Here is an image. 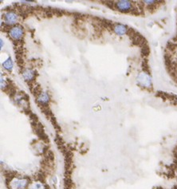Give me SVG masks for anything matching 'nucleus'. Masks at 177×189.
I'll use <instances>...</instances> for the list:
<instances>
[{"label": "nucleus", "instance_id": "nucleus-1", "mask_svg": "<svg viewBox=\"0 0 177 189\" xmlns=\"http://www.w3.org/2000/svg\"><path fill=\"white\" fill-rule=\"evenodd\" d=\"M28 184V181L26 179L15 178L11 182V188L12 189H25Z\"/></svg>", "mask_w": 177, "mask_h": 189}, {"label": "nucleus", "instance_id": "nucleus-2", "mask_svg": "<svg viewBox=\"0 0 177 189\" xmlns=\"http://www.w3.org/2000/svg\"><path fill=\"white\" fill-rule=\"evenodd\" d=\"M137 82H138V84L140 85L141 86H144V87H150L152 85L151 78L145 73H140L138 75Z\"/></svg>", "mask_w": 177, "mask_h": 189}, {"label": "nucleus", "instance_id": "nucleus-3", "mask_svg": "<svg viewBox=\"0 0 177 189\" xmlns=\"http://www.w3.org/2000/svg\"><path fill=\"white\" fill-rule=\"evenodd\" d=\"M10 36L15 40H19L23 35V29L21 26H15L10 30Z\"/></svg>", "mask_w": 177, "mask_h": 189}, {"label": "nucleus", "instance_id": "nucleus-4", "mask_svg": "<svg viewBox=\"0 0 177 189\" xmlns=\"http://www.w3.org/2000/svg\"><path fill=\"white\" fill-rule=\"evenodd\" d=\"M116 7L121 11L127 12L130 11L132 8V3L130 1H127V0L118 1V2H116Z\"/></svg>", "mask_w": 177, "mask_h": 189}, {"label": "nucleus", "instance_id": "nucleus-5", "mask_svg": "<svg viewBox=\"0 0 177 189\" xmlns=\"http://www.w3.org/2000/svg\"><path fill=\"white\" fill-rule=\"evenodd\" d=\"M4 21L8 24H14L18 21V15L14 12H7L4 15Z\"/></svg>", "mask_w": 177, "mask_h": 189}, {"label": "nucleus", "instance_id": "nucleus-6", "mask_svg": "<svg viewBox=\"0 0 177 189\" xmlns=\"http://www.w3.org/2000/svg\"><path fill=\"white\" fill-rule=\"evenodd\" d=\"M114 32L118 35H124L127 32V28L122 24H117L114 26Z\"/></svg>", "mask_w": 177, "mask_h": 189}, {"label": "nucleus", "instance_id": "nucleus-7", "mask_svg": "<svg viewBox=\"0 0 177 189\" xmlns=\"http://www.w3.org/2000/svg\"><path fill=\"white\" fill-rule=\"evenodd\" d=\"M23 77L27 81H31L35 78V72L32 70L26 69L23 71Z\"/></svg>", "mask_w": 177, "mask_h": 189}, {"label": "nucleus", "instance_id": "nucleus-8", "mask_svg": "<svg viewBox=\"0 0 177 189\" xmlns=\"http://www.w3.org/2000/svg\"><path fill=\"white\" fill-rule=\"evenodd\" d=\"M38 102H39V103H41V104L46 105V104H47V103H48V102H49V95H48V94H47V93H41L40 96L38 97Z\"/></svg>", "mask_w": 177, "mask_h": 189}, {"label": "nucleus", "instance_id": "nucleus-9", "mask_svg": "<svg viewBox=\"0 0 177 189\" xmlns=\"http://www.w3.org/2000/svg\"><path fill=\"white\" fill-rule=\"evenodd\" d=\"M3 66L4 67V69H6L8 71H11L13 69V61H12L11 58H8V59H6V61L3 63Z\"/></svg>", "mask_w": 177, "mask_h": 189}, {"label": "nucleus", "instance_id": "nucleus-10", "mask_svg": "<svg viewBox=\"0 0 177 189\" xmlns=\"http://www.w3.org/2000/svg\"><path fill=\"white\" fill-rule=\"evenodd\" d=\"M30 189H46V188L44 187L42 183H35L33 184L32 186L30 187Z\"/></svg>", "mask_w": 177, "mask_h": 189}, {"label": "nucleus", "instance_id": "nucleus-11", "mask_svg": "<svg viewBox=\"0 0 177 189\" xmlns=\"http://www.w3.org/2000/svg\"><path fill=\"white\" fill-rule=\"evenodd\" d=\"M144 3H145V4H147V5H153V4H155L157 2H156V1H145Z\"/></svg>", "mask_w": 177, "mask_h": 189}, {"label": "nucleus", "instance_id": "nucleus-12", "mask_svg": "<svg viewBox=\"0 0 177 189\" xmlns=\"http://www.w3.org/2000/svg\"><path fill=\"white\" fill-rule=\"evenodd\" d=\"M1 48H3V40L1 39Z\"/></svg>", "mask_w": 177, "mask_h": 189}]
</instances>
